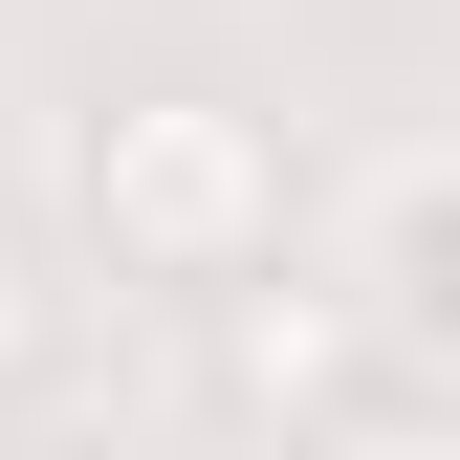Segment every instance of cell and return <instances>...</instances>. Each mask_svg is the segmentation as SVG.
<instances>
[{"mask_svg": "<svg viewBox=\"0 0 460 460\" xmlns=\"http://www.w3.org/2000/svg\"><path fill=\"white\" fill-rule=\"evenodd\" d=\"M88 242H110V285H242V263H285V154L242 132L219 88H110L88 110Z\"/></svg>", "mask_w": 460, "mask_h": 460, "instance_id": "cell-1", "label": "cell"}, {"mask_svg": "<svg viewBox=\"0 0 460 460\" xmlns=\"http://www.w3.org/2000/svg\"><path fill=\"white\" fill-rule=\"evenodd\" d=\"M219 394H242V417H373L394 351H373V307H351V285L242 263V285H219Z\"/></svg>", "mask_w": 460, "mask_h": 460, "instance_id": "cell-2", "label": "cell"}, {"mask_svg": "<svg viewBox=\"0 0 460 460\" xmlns=\"http://www.w3.org/2000/svg\"><path fill=\"white\" fill-rule=\"evenodd\" d=\"M44 329H66V307H44V263H22V219H0V394L44 373Z\"/></svg>", "mask_w": 460, "mask_h": 460, "instance_id": "cell-3", "label": "cell"}]
</instances>
